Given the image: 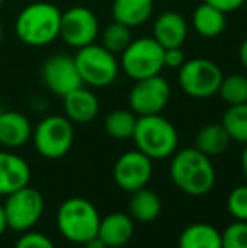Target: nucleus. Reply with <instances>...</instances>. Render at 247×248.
<instances>
[{"instance_id":"nucleus-1","label":"nucleus","mask_w":247,"mask_h":248,"mask_svg":"<svg viewBox=\"0 0 247 248\" xmlns=\"http://www.w3.org/2000/svg\"><path fill=\"white\" fill-rule=\"evenodd\" d=\"M171 157L169 174L180 191L188 196H203L214 189L217 174L210 157L195 147L176 150Z\"/></svg>"},{"instance_id":"nucleus-2","label":"nucleus","mask_w":247,"mask_h":248,"mask_svg":"<svg viewBox=\"0 0 247 248\" xmlns=\"http://www.w3.org/2000/svg\"><path fill=\"white\" fill-rule=\"evenodd\" d=\"M60 7L51 2H33L17 14L16 29L17 39L31 47H44L60 37L61 27Z\"/></svg>"},{"instance_id":"nucleus-3","label":"nucleus","mask_w":247,"mask_h":248,"mask_svg":"<svg viewBox=\"0 0 247 248\" xmlns=\"http://www.w3.org/2000/svg\"><path fill=\"white\" fill-rule=\"evenodd\" d=\"M135 149L152 160L171 157L178 150L180 135L176 127L161 113L137 117L135 130L132 135Z\"/></svg>"},{"instance_id":"nucleus-4","label":"nucleus","mask_w":247,"mask_h":248,"mask_svg":"<svg viewBox=\"0 0 247 248\" xmlns=\"http://www.w3.org/2000/svg\"><path fill=\"white\" fill-rule=\"evenodd\" d=\"M100 219L99 209L93 202L80 196L65 199L56 213V225L63 238L76 245H85L97 236Z\"/></svg>"},{"instance_id":"nucleus-5","label":"nucleus","mask_w":247,"mask_h":248,"mask_svg":"<svg viewBox=\"0 0 247 248\" xmlns=\"http://www.w3.org/2000/svg\"><path fill=\"white\" fill-rule=\"evenodd\" d=\"M73 58L83 85L88 88H107L114 85L120 75L117 54L105 49L100 43L80 47Z\"/></svg>"},{"instance_id":"nucleus-6","label":"nucleus","mask_w":247,"mask_h":248,"mask_svg":"<svg viewBox=\"0 0 247 248\" xmlns=\"http://www.w3.org/2000/svg\"><path fill=\"white\" fill-rule=\"evenodd\" d=\"M120 71L132 81L161 75L165 69V47L152 36L135 37L119 54Z\"/></svg>"},{"instance_id":"nucleus-7","label":"nucleus","mask_w":247,"mask_h":248,"mask_svg":"<svg viewBox=\"0 0 247 248\" xmlns=\"http://www.w3.org/2000/svg\"><path fill=\"white\" fill-rule=\"evenodd\" d=\"M224 79L222 68L208 58L186 59L178 69V85L186 96L195 100H207L218 93Z\"/></svg>"},{"instance_id":"nucleus-8","label":"nucleus","mask_w":247,"mask_h":248,"mask_svg":"<svg viewBox=\"0 0 247 248\" xmlns=\"http://www.w3.org/2000/svg\"><path fill=\"white\" fill-rule=\"evenodd\" d=\"M33 144L44 159L56 160L71 150L75 142V128L63 115H48L33 128Z\"/></svg>"},{"instance_id":"nucleus-9","label":"nucleus","mask_w":247,"mask_h":248,"mask_svg":"<svg viewBox=\"0 0 247 248\" xmlns=\"http://www.w3.org/2000/svg\"><path fill=\"white\" fill-rule=\"evenodd\" d=\"M7 228L14 232H29L39 223L44 213V198L37 189L24 186L5 196L3 202Z\"/></svg>"},{"instance_id":"nucleus-10","label":"nucleus","mask_w":247,"mask_h":248,"mask_svg":"<svg viewBox=\"0 0 247 248\" xmlns=\"http://www.w3.org/2000/svg\"><path fill=\"white\" fill-rule=\"evenodd\" d=\"M100 36V20L92 9L83 5L69 7L61 14L60 39L66 46L80 49L97 43Z\"/></svg>"},{"instance_id":"nucleus-11","label":"nucleus","mask_w":247,"mask_h":248,"mask_svg":"<svg viewBox=\"0 0 247 248\" xmlns=\"http://www.w3.org/2000/svg\"><path fill=\"white\" fill-rule=\"evenodd\" d=\"M171 100V85L163 75L137 79L129 92V108L137 117L161 113Z\"/></svg>"},{"instance_id":"nucleus-12","label":"nucleus","mask_w":247,"mask_h":248,"mask_svg":"<svg viewBox=\"0 0 247 248\" xmlns=\"http://www.w3.org/2000/svg\"><path fill=\"white\" fill-rule=\"evenodd\" d=\"M41 78L48 90L56 96H65L83 85L75 58L65 52L53 54L43 62Z\"/></svg>"},{"instance_id":"nucleus-13","label":"nucleus","mask_w":247,"mask_h":248,"mask_svg":"<svg viewBox=\"0 0 247 248\" xmlns=\"http://www.w3.org/2000/svg\"><path fill=\"white\" fill-rule=\"evenodd\" d=\"M152 177V159L141 150H127L114 164V181L125 193H134L149 184Z\"/></svg>"},{"instance_id":"nucleus-14","label":"nucleus","mask_w":247,"mask_h":248,"mask_svg":"<svg viewBox=\"0 0 247 248\" xmlns=\"http://www.w3.org/2000/svg\"><path fill=\"white\" fill-rule=\"evenodd\" d=\"M65 117L73 124H90L97 118L100 111L99 96L92 92V88L82 85L63 96Z\"/></svg>"},{"instance_id":"nucleus-15","label":"nucleus","mask_w":247,"mask_h":248,"mask_svg":"<svg viewBox=\"0 0 247 248\" xmlns=\"http://www.w3.org/2000/svg\"><path fill=\"white\" fill-rule=\"evenodd\" d=\"M31 167L26 159L14 154L12 150H0V196L29 186Z\"/></svg>"},{"instance_id":"nucleus-16","label":"nucleus","mask_w":247,"mask_h":248,"mask_svg":"<svg viewBox=\"0 0 247 248\" xmlns=\"http://www.w3.org/2000/svg\"><path fill=\"white\" fill-rule=\"evenodd\" d=\"M186 19L176 10H166L159 14L152 24V37L161 44L165 49L168 47H183L188 37Z\"/></svg>"},{"instance_id":"nucleus-17","label":"nucleus","mask_w":247,"mask_h":248,"mask_svg":"<svg viewBox=\"0 0 247 248\" xmlns=\"http://www.w3.org/2000/svg\"><path fill=\"white\" fill-rule=\"evenodd\" d=\"M33 124L24 113L16 110L0 111V145L3 149H19L33 139Z\"/></svg>"},{"instance_id":"nucleus-18","label":"nucleus","mask_w":247,"mask_h":248,"mask_svg":"<svg viewBox=\"0 0 247 248\" xmlns=\"http://www.w3.org/2000/svg\"><path fill=\"white\" fill-rule=\"evenodd\" d=\"M134 235V219L127 213H110L100 219L99 236L107 248H120L127 245Z\"/></svg>"},{"instance_id":"nucleus-19","label":"nucleus","mask_w":247,"mask_h":248,"mask_svg":"<svg viewBox=\"0 0 247 248\" xmlns=\"http://www.w3.org/2000/svg\"><path fill=\"white\" fill-rule=\"evenodd\" d=\"M154 14V0H114L112 19L129 29L144 26Z\"/></svg>"},{"instance_id":"nucleus-20","label":"nucleus","mask_w":247,"mask_h":248,"mask_svg":"<svg viewBox=\"0 0 247 248\" xmlns=\"http://www.w3.org/2000/svg\"><path fill=\"white\" fill-rule=\"evenodd\" d=\"M191 27L200 37L214 39V37L220 36L227 27V14L203 2L191 14Z\"/></svg>"},{"instance_id":"nucleus-21","label":"nucleus","mask_w":247,"mask_h":248,"mask_svg":"<svg viewBox=\"0 0 247 248\" xmlns=\"http://www.w3.org/2000/svg\"><path fill=\"white\" fill-rule=\"evenodd\" d=\"M180 248H222V233L208 223L188 225L178 238Z\"/></svg>"},{"instance_id":"nucleus-22","label":"nucleus","mask_w":247,"mask_h":248,"mask_svg":"<svg viewBox=\"0 0 247 248\" xmlns=\"http://www.w3.org/2000/svg\"><path fill=\"white\" fill-rule=\"evenodd\" d=\"M231 137L222 124H207L198 130L195 137V149L208 157L224 154L231 145Z\"/></svg>"},{"instance_id":"nucleus-23","label":"nucleus","mask_w":247,"mask_h":248,"mask_svg":"<svg viewBox=\"0 0 247 248\" xmlns=\"http://www.w3.org/2000/svg\"><path fill=\"white\" fill-rule=\"evenodd\" d=\"M131 201H129V213L132 219H137L141 223L154 221L161 213V199L154 191L142 187L134 193H131Z\"/></svg>"},{"instance_id":"nucleus-24","label":"nucleus","mask_w":247,"mask_h":248,"mask_svg":"<svg viewBox=\"0 0 247 248\" xmlns=\"http://www.w3.org/2000/svg\"><path fill=\"white\" fill-rule=\"evenodd\" d=\"M135 124H137V115L129 108H117V110L110 111L105 117L103 127L109 137L115 139V140H127L132 139L135 130Z\"/></svg>"},{"instance_id":"nucleus-25","label":"nucleus","mask_w":247,"mask_h":248,"mask_svg":"<svg viewBox=\"0 0 247 248\" xmlns=\"http://www.w3.org/2000/svg\"><path fill=\"white\" fill-rule=\"evenodd\" d=\"M220 124L227 130L231 140L247 144V103L231 105L225 110Z\"/></svg>"},{"instance_id":"nucleus-26","label":"nucleus","mask_w":247,"mask_h":248,"mask_svg":"<svg viewBox=\"0 0 247 248\" xmlns=\"http://www.w3.org/2000/svg\"><path fill=\"white\" fill-rule=\"evenodd\" d=\"M99 37H100V44L117 56L134 39L132 37V29H129L127 26H124L120 22H115V20H112L109 26L103 27Z\"/></svg>"},{"instance_id":"nucleus-27","label":"nucleus","mask_w":247,"mask_h":248,"mask_svg":"<svg viewBox=\"0 0 247 248\" xmlns=\"http://www.w3.org/2000/svg\"><path fill=\"white\" fill-rule=\"evenodd\" d=\"M218 96L231 107V105L247 103V75L234 73V75L224 76L218 88Z\"/></svg>"},{"instance_id":"nucleus-28","label":"nucleus","mask_w":247,"mask_h":248,"mask_svg":"<svg viewBox=\"0 0 247 248\" xmlns=\"http://www.w3.org/2000/svg\"><path fill=\"white\" fill-rule=\"evenodd\" d=\"M222 248H247V221L234 219L222 232Z\"/></svg>"},{"instance_id":"nucleus-29","label":"nucleus","mask_w":247,"mask_h":248,"mask_svg":"<svg viewBox=\"0 0 247 248\" xmlns=\"http://www.w3.org/2000/svg\"><path fill=\"white\" fill-rule=\"evenodd\" d=\"M227 211L234 219L247 221V184L237 186L227 198Z\"/></svg>"},{"instance_id":"nucleus-30","label":"nucleus","mask_w":247,"mask_h":248,"mask_svg":"<svg viewBox=\"0 0 247 248\" xmlns=\"http://www.w3.org/2000/svg\"><path fill=\"white\" fill-rule=\"evenodd\" d=\"M14 248H56V247H54L53 240L44 235V233L29 230V232L22 233V236L17 240Z\"/></svg>"},{"instance_id":"nucleus-31","label":"nucleus","mask_w":247,"mask_h":248,"mask_svg":"<svg viewBox=\"0 0 247 248\" xmlns=\"http://www.w3.org/2000/svg\"><path fill=\"white\" fill-rule=\"evenodd\" d=\"M186 61L183 47H168L165 49V68L180 69Z\"/></svg>"},{"instance_id":"nucleus-32","label":"nucleus","mask_w":247,"mask_h":248,"mask_svg":"<svg viewBox=\"0 0 247 248\" xmlns=\"http://www.w3.org/2000/svg\"><path fill=\"white\" fill-rule=\"evenodd\" d=\"M203 2L217 7V9L222 10L224 14H232V12H235V10L242 9L247 0H203Z\"/></svg>"},{"instance_id":"nucleus-33","label":"nucleus","mask_w":247,"mask_h":248,"mask_svg":"<svg viewBox=\"0 0 247 248\" xmlns=\"http://www.w3.org/2000/svg\"><path fill=\"white\" fill-rule=\"evenodd\" d=\"M239 61H241V66L246 69L247 73V37L241 43V47H239Z\"/></svg>"},{"instance_id":"nucleus-34","label":"nucleus","mask_w":247,"mask_h":248,"mask_svg":"<svg viewBox=\"0 0 247 248\" xmlns=\"http://www.w3.org/2000/svg\"><path fill=\"white\" fill-rule=\"evenodd\" d=\"M83 247H85V248H107V245L99 238V236H93V238L88 240V242H86Z\"/></svg>"},{"instance_id":"nucleus-35","label":"nucleus","mask_w":247,"mask_h":248,"mask_svg":"<svg viewBox=\"0 0 247 248\" xmlns=\"http://www.w3.org/2000/svg\"><path fill=\"white\" fill-rule=\"evenodd\" d=\"M7 230V219H5V211H3V204L0 202V236L5 233Z\"/></svg>"},{"instance_id":"nucleus-36","label":"nucleus","mask_w":247,"mask_h":248,"mask_svg":"<svg viewBox=\"0 0 247 248\" xmlns=\"http://www.w3.org/2000/svg\"><path fill=\"white\" fill-rule=\"evenodd\" d=\"M241 167H242V174H244L247 181V144L244 145V150H242V155H241Z\"/></svg>"},{"instance_id":"nucleus-37","label":"nucleus","mask_w":247,"mask_h":248,"mask_svg":"<svg viewBox=\"0 0 247 248\" xmlns=\"http://www.w3.org/2000/svg\"><path fill=\"white\" fill-rule=\"evenodd\" d=\"M2 37H3V29H2V24H0V43H2Z\"/></svg>"},{"instance_id":"nucleus-38","label":"nucleus","mask_w":247,"mask_h":248,"mask_svg":"<svg viewBox=\"0 0 247 248\" xmlns=\"http://www.w3.org/2000/svg\"><path fill=\"white\" fill-rule=\"evenodd\" d=\"M2 7H3V0H0V10H2Z\"/></svg>"}]
</instances>
